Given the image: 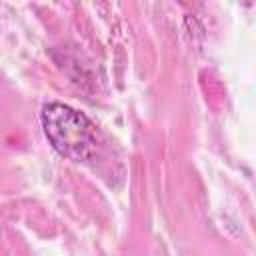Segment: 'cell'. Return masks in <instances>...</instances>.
Wrapping results in <instances>:
<instances>
[{"label":"cell","instance_id":"1","mask_svg":"<svg viewBox=\"0 0 256 256\" xmlns=\"http://www.w3.org/2000/svg\"><path fill=\"white\" fill-rule=\"evenodd\" d=\"M40 122L58 154L74 162H88L98 152V128L84 112L62 102H48L42 106Z\"/></svg>","mask_w":256,"mask_h":256}]
</instances>
